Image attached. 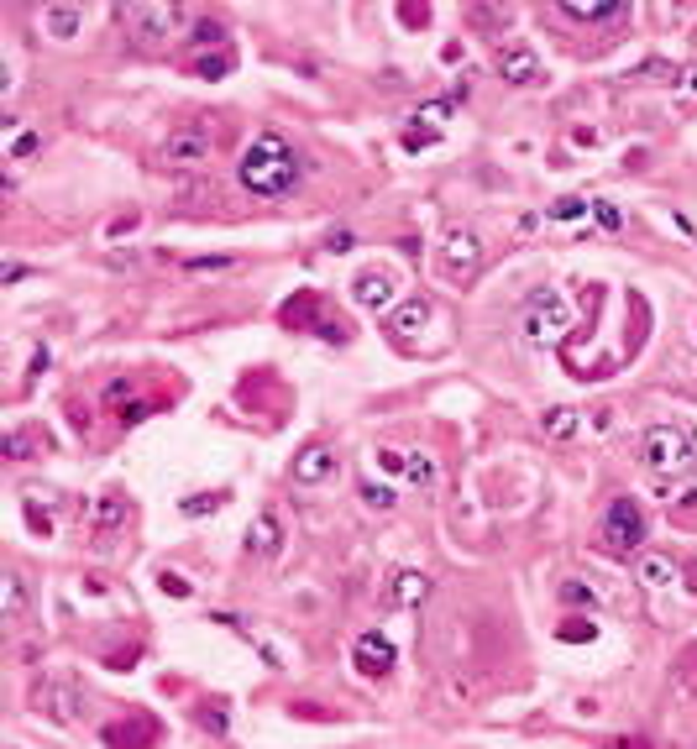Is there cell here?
<instances>
[{"label":"cell","instance_id":"obj_1","mask_svg":"<svg viewBox=\"0 0 697 749\" xmlns=\"http://www.w3.org/2000/svg\"><path fill=\"white\" fill-rule=\"evenodd\" d=\"M237 179H242L246 194L257 200H283L294 183H299V152L289 147L278 131H257L246 142L242 163H237Z\"/></svg>","mask_w":697,"mask_h":749},{"label":"cell","instance_id":"obj_2","mask_svg":"<svg viewBox=\"0 0 697 749\" xmlns=\"http://www.w3.org/2000/svg\"><path fill=\"white\" fill-rule=\"evenodd\" d=\"M639 461H645V472H656V477H687L697 467L693 430H687V424H650L645 441H639Z\"/></svg>","mask_w":697,"mask_h":749},{"label":"cell","instance_id":"obj_3","mask_svg":"<svg viewBox=\"0 0 697 749\" xmlns=\"http://www.w3.org/2000/svg\"><path fill=\"white\" fill-rule=\"evenodd\" d=\"M121 22L131 27V37L142 42V48H163L168 37H179L189 27V11L174 5V0H137V5H126Z\"/></svg>","mask_w":697,"mask_h":749},{"label":"cell","instance_id":"obj_4","mask_svg":"<svg viewBox=\"0 0 697 749\" xmlns=\"http://www.w3.org/2000/svg\"><path fill=\"white\" fill-rule=\"evenodd\" d=\"M567 325H572V304L561 299V294H550V289L524 304V320H519V330H524L530 346H550V341H561Z\"/></svg>","mask_w":697,"mask_h":749},{"label":"cell","instance_id":"obj_5","mask_svg":"<svg viewBox=\"0 0 697 749\" xmlns=\"http://www.w3.org/2000/svg\"><path fill=\"white\" fill-rule=\"evenodd\" d=\"M215 152V131L205 120H189L179 131H168L163 137V147H157V163L163 168H205Z\"/></svg>","mask_w":697,"mask_h":749},{"label":"cell","instance_id":"obj_6","mask_svg":"<svg viewBox=\"0 0 697 749\" xmlns=\"http://www.w3.org/2000/svg\"><path fill=\"white\" fill-rule=\"evenodd\" d=\"M598 539H603V550H613V556H630L639 539H645V513H639L635 498H613V504H608Z\"/></svg>","mask_w":697,"mask_h":749},{"label":"cell","instance_id":"obj_7","mask_svg":"<svg viewBox=\"0 0 697 749\" xmlns=\"http://www.w3.org/2000/svg\"><path fill=\"white\" fill-rule=\"evenodd\" d=\"M483 268V236L472 226H451L446 241H441V272L446 278H472Z\"/></svg>","mask_w":697,"mask_h":749},{"label":"cell","instance_id":"obj_8","mask_svg":"<svg viewBox=\"0 0 697 749\" xmlns=\"http://www.w3.org/2000/svg\"><path fill=\"white\" fill-rule=\"evenodd\" d=\"M493 68H498V79H509L514 90H535V85H546V68H541V58H535L530 48H498Z\"/></svg>","mask_w":697,"mask_h":749},{"label":"cell","instance_id":"obj_9","mask_svg":"<svg viewBox=\"0 0 697 749\" xmlns=\"http://www.w3.org/2000/svg\"><path fill=\"white\" fill-rule=\"evenodd\" d=\"M352 299L362 304V309H389L398 299V278L389 268H367L352 278Z\"/></svg>","mask_w":697,"mask_h":749},{"label":"cell","instance_id":"obj_10","mask_svg":"<svg viewBox=\"0 0 697 749\" xmlns=\"http://www.w3.org/2000/svg\"><path fill=\"white\" fill-rule=\"evenodd\" d=\"M352 660H357V671L362 676H389L394 671V639H383L378 629H367V634H357V645H352Z\"/></svg>","mask_w":697,"mask_h":749},{"label":"cell","instance_id":"obj_11","mask_svg":"<svg viewBox=\"0 0 697 749\" xmlns=\"http://www.w3.org/2000/svg\"><path fill=\"white\" fill-rule=\"evenodd\" d=\"M335 450L331 446H304L299 456H294V467H289V477L299 482V487H320V482L335 477Z\"/></svg>","mask_w":697,"mask_h":749},{"label":"cell","instance_id":"obj_12","mask_svg":"<svg viewBox=\"0 0 697 749\" xmlns=\"http://www.w3.org/2000/svg\"><path fill=\"white\" fill-rule=\"evenodd\" d=\"M556 11L567 22H582V27H613V22L630 16V5H619V0H561Z\"/></svg>","mask_w":697,"mask_h":749},{"label":"cell","instance_id":"obj_13","mask_svg":"<svg viewBox=\"0 0 697 749\" xmlns=\"http://www.w3.org/2000/svg\"><path fill=\"white\" fill-rule=\"evenodd\" d=\"M31 708H37L42 718H53V723H74L79 691L68 687V682H42V687L31 691Z\"/></svg>","mask_w":697,"mask_h":749},{"label":"cell","instance_id":"obj_14","mask_svg":"<svg viewBox=\"0 0 697 749\" xmlns=\"http://www.w3.org/2000/svg\"><path fill=\"white\" fill-rule=\"evenodd\" d=\"M424 598H430V576L424 571H394L389 587H383V602L389 608H420Z\"/></svg>","mask_w":697,"mask_h":749},{"label":"cell","instance_id":"obj_15","mask_svg":"<svg viewBox=\"0 0 697 749\" xmlns=\"http://www.w3.org/2000/svg\"><path fill=\"white\" fill-rule=\"evenodd\" d=\"M424 325H430V299H420V294H415V299H404V304L394 309V320H389V330H394L398 346H409V341H415Z\"/></svg>","mask_w":697,"mask_h":749},{"label":"cell","instance_id":"obj_16","mask_svg":"<svg viewBox=\"0 0 697 749\" xmlns=\"http://www.w3.org/2000/svg\"><path fill=\"white\" fill-rule=\"evenodd\" d=\"M635 582L639 587H671L676 582V561H671L666 550H645V556H635Z\"/></svg>","mask_w":697,"mask_h":749},{"label":"cell","instance_id":"obj_17","mask_svg":"<svg viewBox=\"0 0 697 749\" xmlns=\"http://www.w3.org/2000/svg\"><path fill=\"white\" fill-rule=\"evenodd\" d=\"M246 550H252V556H278V550H283V524H278V513H257V519H252V530H246Z\"/></svg>","mask_w":697,"mask_h":749},{"label":"cell","instance_id":"obj_18","mask_svg":"<svg viewBox=\"0 0 697 749\" xmlns=\"http://www.w3.org/2000/svg\"><path fill=\"white\" fill-rule=\"evenodd\" d=\"M90 524H94V535H100V545L116 535V530L126 524V498H121V493H100V498H94V509H90Z\"/></svg>","mask_w":697,"mask_h":749},{"label":"cell","instance_id":"obj_19","mask_svg":"<svg viewBox=\"0 0 697 749\" xmlns=\"http://www.w3.org/2000/svg\"><path fill=\"white\" fill-rule=\"evenodd\" d=\"M42 27L58 42H74L85 31V5H42Z\"/></svg>","mask_w":697,"mask_h":749},{"label":"cell","instance_id":"obj_20","mask_svg":"<svg viewBox=\"0 0 697 749\" xmlns=\"http://www.w3.org/2000/svg\"><path fill=\"white\" fill-rule=\"evenodd\" d=\"M576 430H582V409H572V404H550L541 415V435L546 441H572Z\"/></svg>","mask_w":697,"mask_h":749},{"label":"cell","instance_id":"obj_21","mask_svg":"<svg viewBox=\"0 0 697 749\" xmlns=\"http://www.w3.org/2000/svg\"><path fill=\"white\" fill-rule=\"evenodd\" d=\"M22 613H27V582L11 571L5 576V602H0V624H22Z\"/></svg>","mask_w":697,"mask_h":749},{"label":"cell","instance_id":"obj_22","mask_svg":"<svg viewBox=\"0 0 697 749\" xmlns=\"http://www.w3.org/2000/svg\"><path fill=\"white\" fill-rule=\"evenodd\" d=\"M404 477L415 482V487H435V461L420 456V450H409V456H404Z\"/></svg>","mask_w":697,"mask_h":749},{"label":"cell","instance_id":"obj_23","mask_svg":"<svg viewBox=\"0 0 697 749\" xmlns=\"http://www.w3.org/2000/svg\"><path fill=\"white\" fill-rule=\"evenodd\" d=\"M194 68H200L205 79H220V74H231V68H237V58L220 48V53H200V63H194Z\"/></svg>","mask_w":697,"mask_h":749},{"label":"cell","instance_id":"obj_24","mask_svg":"<svg viewBox=\"0 0 697 749\" xmlns=\"http://www.w3.org/2000/svg\"><path fill=\"white\" fill-rule=\"evenodd\" d=\"M220 504H226V493H194V498H183L179 509L189 513V519H200V513H215Z\"/></svg>","mask_w":697,"mask_h":749},{"label":"cell","instance_id":"obj_25","mask_svg":"<svg viewBox=\"0 0 697 749\" xmlns=\"http://www.w3.org/2000/svg\"><path fill=\"white\" fill-rule=\"evenodd\" d=\"M362 498H367V509H378V513H389V509L398 504V498H394V487H378V482H367V487H362Z\"/></svg>","mask_w":697,"mask_h":749},{"label":"cell","instance_id":"obj_26","mask_svg":"<svg viewBox=\"0 0 697 749\" xmlns=\"http://www.w3.org/2000/svg\"><path fill=\"white\" fill-rule=\"evenodd\" d=\"M576 215H587V200L582 194H567V200L550 205V220H576Z\"/></svg>","mask_w":697,"mask_h":749},{"label":"cell","instance_id":"obj_27","mask_svg":"<svg viewBox=\"0 0 697 749\" xmlns=\"http://www.w3.org/2000/svg\"><path fill=\"white\" fill-rule=\"evenodd\" d=\"M561 598L576 602V608H593V602H598V593H593L587 582H561Z\"/></svg>","mask_w":697,"mask_h":749},{"label":"cell","instance_id":"obj_28","mask_svg":"<svg viewBox=\"0 0 697 749\" xmlns=\"http://www.w3.org/2000/svg\"><path fill=\"white\" fill-rule=\"evenodd\" d=\"M446 111H451V100H435V105H420V111H415V120H430V126H441V120H446Z\"/></svg>","mask_w":697,"mask_h":749},{"label":"cell","instance_id":"obj_29","mask_svg":"<svg viewBox=\"0 0 697 749\" xmlns=\"http://www.w3.org/2000/svg\"><path fill=\"white\" fill-rule=\"evenodd\" d=\"M593 210H598V220H603L608 231H619V226H624V215H619V205H608V200H593Z\"/></svg>","mask_w":697,"mask_h":749},{"label":"cell","instance_id":"obj_30","mask_svg":"<svg viewBox=\"0 0 697 749\" xmlns=\"http://www.w3.org/2000/svg\"><path fill=\"white\" fill-rule=\"evenodd\" d=\"M27 450H31V435H5V456L11 461H27Z\"/></svg>","mask_w":697,"mask_h":749},{"label":"cell","instance_id":"obj_31","mask_svg":"<svg viewBox=\"0 0 697 749\" xmlns=\"http://www.w3.org/2000/svg\"><path fill=\"white\" fill-rule=\"evenodd\" d=\"M37 147H42V137H37V131H22V137H16V147H11V157H31Z\"/></svg>","mask_w":697,"mask_h":749},{"label":"cell","instance_id":"obj_32","mask_svg":"<svg viewBox=\"0 0 697 749\" xmlns=\"http://www.w3.org/2000/svg\"><path fill=\"white\" fill-rule=\"evenodd\" d=\"M163 593H174V598H189V593H194V587H189V582H183L179 571H163Z\"/></svg>","mask_w":697,"mask_h":749},{"label":"cell","instance_id":"obj_33","mask_svg":"<svg viewBox=\"0 0 697 749\" xmlns=\"http://www.w3.org/2000/svg\"><path fill=\"white\" fill-rule=\"evenodd\" d=\"M147 415H152V404H142V398H137V404H126L116 420H121V424H137V420H147Z\"/></svg>","mask_w":697,"mask_h":749},{"label":"cell","instance_id":"obj_34","mask_svg":"<svg viewBox=\"0 0 697 749\" xmlns=\"http://www.w3.org/2000/svg\"><path fill=\"white\" fill-rule=\"evenodd\" d=\"M404 456H409V450H394V446H383V450H378V461H383L389 472H404Z\"/></svg>","mask_w":697,"mask_h":749},{"label":"cell","instance_id":"obj_35","mask_svg":"<svg viewBox=\"0 0 697 749\" xmlns=\"http://www.w3.org/2000/svg\"><path fill=\"white\" fill-rule=\"evenodd\" d=\"M676 90L687 94V100H697V63L693 68H682V85H676Z\"/></svg>","mask_w":697,"mask_h":749},{"label":"cell","instance_id":"obj_36","mask_svg":"<svg viewBox=\"0 0 697 749\" xmlns=\"http://www.w3.org/2000/svg\"><path fill=\"white\" fill-rule=\"evenodd\" d=\"M326 246H331V252H352V231H331Z\"/></svg>","mask_w":697,"mask_h":749},{"label":"cell","instance_id":"obj_37","mask_svg":"<svg viewBox=\"0 0 697 749\" xmlns=\"http://www.w3.org/2000/svg\"><path fill=\"white\" fill-rule=\"evenodd\" d=\"M22 278H27L22 263H5V268H0V283H22Z\"/></svg>","mask_w":697,"mask_h":749},{"label":"cell","instance_id":"obj_38","mask_svg":"<svg viewBox=\"0 0 697 749\" xmlns=\"http://www.w3.org/2000/svg\"><path fill=\"white\" fill-rule=\"evenodd\" d=\"M205 268H226V257H194L189 263V272H205Z\"/></svg>","mask_w":697,"mask_h":749},{"label":"cell","instance_id":"obj_39","mask_svg":"<svg viewBox=\"0 0 697 749\" xmlns=\"http://www.w3.org/2000/svg\"><path fill=\"white\" fill-rule=\"evenodd\" d=\"M42 367H48V346H37V352H31V367H27V372H31V378H37Z\"/></svg>","mask_w":697,"mask_h":749},{"label":"cell","instance_id":"obj_40","mask_svg":"<svg viewBox=\"0 0 697 749\" xmlns=\"http://www.w3.org/2000/svg\"><path fill=\"white\" fill-rule=\"evenodd\" d=\"M194 42H220V27H215V22H205V27H200V37H194Z\"/></svg>","mask_w":697,"mask_h":749},{"label":"cell","instance_id":"obj_41","mask_svg":"<svg viewBox=\"0 0 697 749\" xmlns=\"http://www.w3.org/2000/svg\"><path fill=\"white\" fill-rule=\"evenodd\" d=\"M608 749H650V745H645V739H613Z\"/></svg>","mask_w":697,"mask_h":749}]
</instances>
